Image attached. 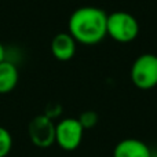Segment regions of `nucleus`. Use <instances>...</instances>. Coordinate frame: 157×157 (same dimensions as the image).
<instances>
[{
  "mask_svg": "<svg viewBox=\"0 0 157 157\" xmlns=\"http://www.w3.org/2000/svg\"><path fill=\"white\" fill-rule=\"evenodd\" d=\"M108 14L105 10L94 6H84L72 13L69 18V33L84 46H94L106 37Z\"/></svg>",
  "mask_w": 157,
  "mask_h": 157,
  "instance_id": "nucleus-1",
  "label": "nucleus"
},
{
  "mask_svg": "<svg viewBox=\"0 0 157 157\" xmlns=\"http://www.w3.org/2000/svg\"><path fill=\"white\" fill-rule=\"evenodd\" d=\"M106 35L117 43H131L139 35V22L127 11H114L108 15Z\"/></svg>",
  "mask_w": 157,
  "mask_h": 157,
  "instance_id": "nucleus-2",
  "label": "nucleus"
},
{
  "mask_svg": "<svg viewBox=\"0 0 157 157\" xmlns=\"http://www.w3.org/2000/svg\"><path fill=\"white\" fill-rule=\"evenodd\" d=\"M130 78L139 90H152L157 86V55L146 52L131 65Z\"/></svg>",
  "mask_w": 157,
  "mask_h": 157,
  "instance_id": "nucleus-3",
  "label": "nucleus"
},
{
  "mask_svg": "<svg viewBox=\"0 0 157 157\" xmlns=\"http://www.w3.org/2000/svg\"><path fill=\"white\" fill-rule=\"evenodd\" d=\"M84 128L78 119L68 117L55 124V144L63 150H76L83 141Z\"/></svg>",
  "mask_w": 157,
  "mask_h": 157,
  "instance_id": "nucleus-4",
  "label": "nucleus"
},
{
  "mask_svg": "<svg viewBox=\"0 0 157 157\" xmlns=\"http://www.w3.org/2000/svg\"><path fill=\"white\" fill-rule=\"evenodd\" d=\"M28 134L32 144L37 147H50L55 144V124L47 114L36 116L28 125Z\"/></svg>",
  "mask_w": 157,
  "mask_h": 157,
  "instance_id": "nucleus-5",
  "label": "nucleus"
},
{
  "mask_svg": "<svg viewBox=\"0 0 157 157\" xmlns=\"http://www.w3.org/2000/svg\"><path fill=\"white\" fill-rule=\"evenodd\" d=\"M77 41L72 37L69 32H61L55 35L51 40V54L58 61H69L75 57Z\"/></svg>",
  "mask_w": 157,
  "mask_h": 157,
  "instance_id": "nucleus-6",
  "label": "nucleus"
},
{
  "mask_svg": "<svg viewBox=\"0 0 157 157\" xmlns=\"http://www.w3.org/2000/svg\"><path fill=\"white\" fill-rule=\"evenodd\" d=\"M113 157H152V152L144 141L127 138L114 146Z\"/></svg>",
  "mask_w": 157,
  "mask_h": 157,
  "instance_id": "nucleus-7",
  "label": "nucleus"
},
{
  "mask_svg": "<svg viewBox=\"0 0 157 157\" xmlns=\"http://www.w3.org/2000/svg\"><path fill=\"white\" fill-rule=\"evenodd\" d=\"M18 69L13 62H0V94H8L18 83Z\"/></svg>",
  "mask_w": 157,
  "mask_h": 157,
  "instance_id": "nucleus-8",
  "label": "nucleus"
},
{
  "mask_svg": "<svg viewBox=\"0 0 157 157\" xmlns=\"http://www.w3.org/2000/svg\"><path fill=\"white\" fill-rule=\"evenodd\" d=\"M13 147V136L10 131L0 127V157H7Z\"/></svg>",
  "mask_w": 157,
  "mask_h": 157,
  "instance_id": "nucleus-9",
  "label": "nucleus"
},
{
  "mask_svg": "<svg viewBox=\"0 0 157 157\" xmlns=\"http://www.w3.org/2000/svg\"><path fill=\"white\" fill-rule=\"evenodd\" d=\"M78 121L81 123L84 130H88V128H92L97 125L98 123V114L92 110H87V112H83L78 117Z\"/></svg>",
  "mask_w": 157,
  "mask_h": 157,
  "instance_id": "nucleus-10",
  "label": "nucleus"
},
{
  "mask_svg": "<svg viewBox=\"0 0 157 157\" xmlns=\"http://www.w3.org/2000/svg\"><path fill=\"white\" fill-rule=\"evenodd\" d=\"M6 58V51H4V47H3V44L0 43V62H3Z\"/></svg>",
  "mask_w": 157,
  "mask_h": 157,
  "instance_id": "nucleus-11",
  "label": "nucleus"
}]
</instances>
